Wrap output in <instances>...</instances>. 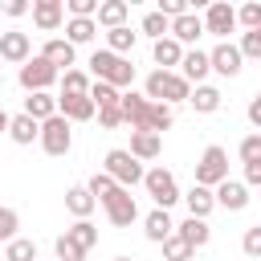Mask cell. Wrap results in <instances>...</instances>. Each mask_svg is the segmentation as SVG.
Instances as JSON below:
<instances>
[{
	"mask_svg": "<svg viewBox=\"0 0 261 261\" xmlns=\"http://www.w3.org/2000/svg\"><path fill=\"white\" fill-rule=\"evenodd\" d=\"M90 77L94 82H110L114 90H130L135 86V65H130V57H118V53H110V49H94L90 53Z\"/></svg>",
	"mask_w": 261,
	"mask_h": 261,
	"instance_id": "obj_1",
	"label": "cell"
},
{
	"mask_svg": "<svg viewBox=\"0 0 261 261\" xmlns=\"http://www.w3.org/2000/svg\"><path fill=\"white\" fill-rule=\"evenodd\" d=\"M143 94H147L151 102L175 106V102H188V98H192V86L179 77V69H151L147 82H143Z\"/></svg>",
	"mask_w": 261,
	"mask_h": 261,
	"instance_id": "obj_2",
	"label": "cell"
},
{
	"mask_svg": "<svg viewBox=\"0 0 261 261\" xmlns=\"http://www.w3.org/2000/svg\"><path fill=\"white\" fill-rule=\"evenodd\" d=\"M102 163H106L102 171H106V175H110L118 188H126V192H130L135 184H143V175H147V167H143V163H139V159L126 151V147H114V151H106V159H102Z\"/></svg>",
	"mask_w": 261,
	"mask_h": 261,
	"instance_id": "obj_3",
	"label": "cell"
},
{
	"mask_svg": "<svg viewBox=\"0 0 261 261\" xmlns=\"http://www.w3.org/2000/svg\"><path fill=\"white\" fill-rule=\"evenodd\" d=\"M143 188H147V196L155 200V208H171V204H179L184 200V192H179V184H175V175L159 163V167H147V175H143Z\"/></svg>",
	"mask_w": 261,
	"mask_h": 261,
	"instance_id": "obj_4",
	"label": "cell"
},
{
	"mask_svg": "<svg viewBox=\"0 0 261 261\" xmlns=\"http://www.w3.org/2000/svg\"><path fill=\"white\" fill-rule=\"evenodd\" d=\"M224 179H228V151L220 143H212V147H204V155L196 163V184L200 188H220Z\"/></svg>",
	"mask_w": 261,
	"mask_h": 261,
	"instance_id": "obj_5",
	"label": "cell"
},
{
	"mask_svg": "<svg viewBox=\"0 0 261 261\" xmlns=\"http://www.w3.org/2000/svg\"><path fill=\"white\" fill-rule=\"evenodd\" d=\"M53 82H61V69L57 65H49L41 53L33 57V61H24L20 65V86H24V94H49V86Z\"/></svg>",
	"mask_w": 261,
	"mask_h": 261,
	"instance_id": "obj_6",
	"label": "cell"
},
{
	"mask_svg": "<svg viewBox=\"0 0 261 261\" xmlns=\"http://www.w3.org/2000/svg\"><path fill=\"white\" fill-rule=\"evenodd\" d=\"M69 147H73V130H69V118L53 114L49 122H41V151H45V155L61 159V155H69Z\"/></svg>",
	"mask_w": 261,
	"mask_h": 261,
	"instance_id": "obj_7",
	"label": "cell"
},
{
	"mask_svg": "<svg viewBox=\"0 0 261 261\" xmlns=\"http://www.w3.org/2000/svg\"><path fill=\"white\" fill-rule=\"evenodd\" d=\"M102 208H106V220H110L114 228H130V224L139 220V204H135V196H130L126 188H114V192L102 200Z\"/></svg>",
	"mask_w": 261,
	"mask_h": 261,
	"instance_id": "obj_8",
	"label": "cell"
},
{
	"mask_svg": "<svg viewBox=\"0 0 261 261\" xmlns=\"http://www.w3.org/2000/svg\"><path fill=\"white\" fill-rule=\"evenodd\" d=\"M237 29H241V24H237V8H232V4L216 0V4L204 8V33H212L216 41H228V33H237Z\"/></svg>",
	"mask_w": 261,
	"mask_h": 261,
	"instance_id": "obj_9",
	"label": "cell"
},
{
	"mask_svg": "<svg viewBox=\"0 0 261 261\" xmlns=\"http://www.w3.org/2000/svg\"><path fill=\"white\" fill-rule=\"evenodd\" d=\"M0 61H8V65H24V61H33V37L20 33V29L0 33Z\"/></svg>",
	"mask_w": 261,
	"mask_h": 261,
	"instance_id": "obj_10",
	"label": "cell"
},
{
	"mask_svg": "<svg viewBox=\"0 0 261 261\" xmlns=\"http://www.w3.org/2000/svg\"><path fill=\"white\" fill-rule=\"evenodd\" d=\"M208 57H212V73H220V77H237L245 69V57H241V49L232 41H216V49Z\"/></svg>",
	"mask_w": 261,
	"mask_h": 261,
	"instance_id": "obj_11",
	"label": "cell"
},
{
	"mask_svg": "<svg viewBox=\"0 0 261 261\" xmlns=\"http://www.w3.org/2000/svg\"><path fill=\"white\" fill-rule=\"evenodd\" d=\"M41 57H45L49 65H57L61 73H65V69H77V45H69L65 37H49V41L41 45Z\"/></svg>",
	"mask_w": 261,
	"mask_h": 261,
	"instance_id": "obj_12",
	"label": "cell"
},
{
	"mask_svg": "<svg viewBox=\"0 0 261 261\" xmlns=\"http://www.w3.org/2000/svg\"><path fill=\"white\" fill-rule=\"evenodd\" d=\"M57 114L69 122H90L98 114V106L90 102V94H57Z\"/></svg>",
	"mask_w": 261,
	"mask_h": 261,
	"instance_id": "obj_13",
	"label": "cell"
},
{
	"mask_svg": "<svg viewBox=\"0 0 261 261\" xmlns=\"http://www.w3.org/2000/svg\"><path fill=\"white\" fill-rule=\"evenodd\" d=\"M33 24L41 33H57L65 24V4L61 0H33Z\"/></svg>",
	"mask_w": 261,
	"mask_h": 261,
	"instance_id": "obj_14",
	"label": "cell"
},
{
	"mask_svg": "<svg viewBox=\"0 0 261 261\" xmlns=\"http://www.w3.org/2000/svg\"><path fill=\"white\" fill-rule=\"evenodd\" d=\"M208 73H212V57H208L204 49H188L184 61H179V77H184L188 86H204Z\"/></svg>",
	"mask_w": 261,
	"mask_h": 261,
	"instance_id": "obj_15",
	"label": "cell"
},
{
	"mask_svg": "<svg viewBox=\"0 0 261 261\" xmlns=\"http://www.w3.org/2000/svg\"><path fill=\"white\" fill-rule=\"evenodd\" d=\"M118 106H122V118H126V126H130V130H147V114H151V98H147V94L126 90Z\"/></svg>",
	"mask_w": 261,
	"mask_h": 261,
	"instance_id": "obj_16",
	"label": "cell"
},
{
	"mask_svg": "<svg viewBox=\"0 0 261 261\" xmlns=\"http://www.w3.org/2000/svg\"><path fill=\"white\" fill-rule=\"evenodd\" d=\"M216 192V208H224V212H245L249 208V188H245V179H224L220 188H212Z\"/></svg>",
	"mask_w": 261,
	"mask_h": 261,
	"instance_id": "obj_17",
	"label": "cell"
},
{
	"mask_svg": "<svg viewBox=\"0 0 261 261\" xmlns=\"http://www.w3.org/2000/svg\"><path fill=\"white\" fill-rule=\"evenodd\" d=\"M139 163H151V159H159V151H163V135H155V130H130V147H126Z\"/></svg>",
	"mask_w": 261,
	"mask_h": 261,
	"instance_id": "obj_18",
	"label": "cell"
},
{
	"mask_svg": "<svg viewBox=\"0 0 261 261\" xmlns=\"http://www.w3.org/2000/svg\"><path fill=\"white\" fill-rule=\"evenodd\" d=\"M184 45L175 41V37H163V41H151V61L159 65V69H179V61H184Z\"/></svg>",
	"mask_w": 261,
	"mask_h": 261,
	"instance_id": "obj_19",
	"label": "cell"
},
{
	"mask_svg": "<svg viewBox=\"0 0 261 261\" xmlns=\"http://www.w3.org/2000/svg\"><path fill=\"white\" fill-rule=\"evenodd\" d=\"M8 139H12L16 147H33V143H41V122L20 110V114H12V122H8Z\"/></svg>",
	"mask_w": 261,
	"mask_h": 261,
	"instance_id": "obj_20",
	"label": "cell"
},
{
	"mask_svg": "<svg viewBox=\"0 0 261 261\" xmlns=\"http://www.w3.org/2000/svg\"><path fill=\"white\" fill-rule=\"evenodd\" d=\"M184 204H188V216H196V220H208V216H212V208H216V192H212V188H200V184H192V188L184 192Z\"/></svg>",
	"mask_w": 261,
	"mask_h": 261,
	"instance_id": "obj_21",
	"label": "cell"
},
{
	"mask_svg": "<svg viewBox=\"0 0 261 261\" xmlns=\"http://www.w3.org/2000/svg\"><path fill=\"white\" fill-rule=\"evenodd\" d=\"M143 232H147L151 245H163L167 237H175V220H171L163 208H151V212L143 216Z\"/></svg>",
	"mask_w": 261,
	"mask_h": 261,
	"instance_id": "obj_22",
	"label": "cell"
},
{
	"mask_svg": "<svg viewBox=\"0 0 261 261\" xmlns=\"http://www.w3.org/2000/svg\"><path fill=\"white\" fill-rule=\"evenodd\" d=\"M126 16H130V4H126V0H102V8H98L94 20H98V29L110 33V29H122Z\"/></svg>",
	"mask_w": 261,
	"mask_h": 261,
	"instance_id": "obj_23",
	"label": "cell"
},
{
	"mask_svg": "<svg viewBox=\"0 0 261 261\" xmlns=\"http://www.w3.org/2000/svg\"><path fill=\"white\" fill-rule=\"evenodd\" d=\"M171 37H175L179 45H196V41L204 37V16H196V12H184L179 20H171Z\"/></svg>",
	"mask_w": 261,
	"mask_h": 261,
	"instance_id": "obj_24",
	"label": "cell"
},
{
	"mask_svg": "<svg viewBox=\"0 0 261 261\" xmlns=\"http://www.w3.org/2000/svg\"><path fill=\"white\" fill-rule=\"evenodd\" d=\"M220 102H224V94L216 90V86H192V98H188V106L196 110V114H216L220 110Z\"/></svg>",
	"mask_w": 261,
	"mask_h": 261,
	"instance_id": "obj_25",
	"label": "cell"
},
{
	"mask_svg": "<svg viewBox=\"0 0 261 261\" xmlns=\"http://www.w3.org/2000/svg\"><path fill=\"white\" fill-rule=\"evenodd\" d=\"M65 208L73 212V220H90V212L98 208V200L90 196V188H86V184H73V188L65 192Z\"/></svg>",
	"mask_w": 261,
	"mask_h": 261,
	"instance_id": "obj_26",
	"label": "cell"
},
{
	"mask_svg": "<svg viewBox=\"0 0 261 261\" xmlns=\"http://www.w3.org/2000/svg\"><path fill=\"white\" fill-rule=\"evenodd\" d=\"M175 232L192 245V249H204L208 241H212V228H208V220H196V216H188V220H179L175 224Z\"/></svg>",
	"mask_w": 261,
	"mask_h": 261,
	"instance_id": "obj_27",
	"label": "cell"
},
{
	"mask_svg": "<svg viewBox=\"0 0 261 261\" xmlns=\"http://www.w3.org/2000/svg\"><path fill=\"white\" fill-rule=\"evenodd\" d=\"M24 114L37 118V122H49L57 114V94H29L24 98Z\"/></svg>",
	"mask_w": 261,
	"mask_h": 261,
	"instance_id": "obj_28",
	"label": "cell"
},
{
	"mask_svg": "<svg viewBox=\"0 0 261 261\" xmlns=\"http://www.w3.org/2000/svg\"><path fill=\"white\" fill-rule=\"evenodd\" d=\"M94 37H98V20H82V16L65 20V41L69 45H90Z\"/></svg>",
	"mask_w": 261,
	"mask_h": 261,
	"instance_id": "obj_29",
	"label": "cell"
},
{
	"mask_svg": "<svg viewBox=\"0 0 261 261\" xmlns=\"http://www.w3.org/2000/svg\"><path fill=\"white\" fill-rule=\"evenodd\" d=\"M135 41H139V33H135L130 24H122V29H110V33H106V49H110V53H118V57H126V53L135 49Z\"/></svg>",
	"mask_w": 261,
	"mask_h": 261,
	"instance_id": "obj_30",
	"label": "cell"
},
{
	"mask_svg": "<svg viewBox=\"0 0 261 261\" xmlns=\"http://www.w3.org/2000/svg\"><path fill=\"white\" fill-rule=\"evenodd\" d=\"M139 33H147L151 41H163V37H171V20H167L163 12H147L143 24H139Z\"/></svg>",
	"mask_w": 261,
	"mask_h": 261,
	"instance_id": "obj_31",
	"label": "cell"
},
{
	"mask_svg": "<svg viewBox=\"0 0 261 261\" xmlns=\"http://www.w3.org/2000/svg\"><path fill=\"white\" fill-rule=\"evenodd\" d=\"M90 102H94L98 110H106V106H118V102H122V90H114L110 82H94V86H90Z\"/></svg>",
	"mask_w": 261,
	"mask_h": 261,
	"instance_id": "obj_32",
	"label": "cell"
},
{
	"mask_svg": "<svg viewBox=\"0 0 261 261\" xmlns=\"http://www.w3.org/2000/svg\"><path fill=\"white\" fill-rule=\"evenodd\" d=\"M171 122H175V110H171V106H163V102H151V114H147V130L163 135V130H171Z\"/></svg>",
	"mask_w": 261,
	"mask_h": 261,
	"instance_id": "obj_33",
	"label": "cell"
},
{
	"mask_svg": "<svg viewBox=\"0 0 261 261\" xmlns=\"http://www.w3.org/2000/svg\"><path fill=\"white\" fill-rule=\"evenodd\" d=\"M65 237H69V241H77V245H82L86 253H90V249L98 245V228H94L90 220H73V224L65 228Z\"/></svg>",
	"mask_w": 261,
	"mask_h": 261,
	"instance_id": "obj_34",
	"label": "cell"
},
{
	"mask_svg": "<svg viewBox=\"0 0 261 261\" xmlns=\"http://www.w3.org/2000/svg\"><path fill=\"white\" fill-rule=\"evenodd\" d=\"M4 261H41V257H37V245L29 237H16L4 245Z\"/></svg>",
	"mask_w": 261,
	"mask_h": 261,
	"instance_id": "obj_35",
	"label": "cell"
},
{
	"mask_svg": "<svg viewBox=\"0 0 261 261\" xmlns=\"http://www.w3.org/2000/svg\"><path fill=\"white\" fill-rule=\"evenodd\" d=\"M90 73L86 69H65L61 73V94H90Z\"/></svg>",
	"mask_w": 261,
	"mask_h": 261,
	"instance_id": "obj_36",
	"label": "cell"
},
{
	"mask_svg": "<svg viewBox=\"0 0 261 261\" xmlns=\"http://www.w3.org/2000/svg\"><path fill=\"white\" fill-rule=\"evenodd\" d=\"M237 24H241L245 33H257V29H261V0L241 4V8H237Z\"/></svg>",
	"mask_w": 261,
	"mask_h": 261,
	"instance_id": "obj_37",
	"label": "cell"
},
{
	"mask_svg": "<svg viewBox=\"0 0 261 261\" xmlns=\"http://www.w3.org/2000/svg\"><path fill=\"white\" fill-rule=\"evenodd\" d=\"M53 253H57V261H86V249H82L77 241H69L65 232L53 241Z\"/></svg>",
	"mask_w": 261,
	"mask_h": 261,
	"instance_id": "obj_38",
	"label": "cell"
},
{
	"mask_svg": "<svg viewBox=\"0 0 261 261\" xmlns=\"http://www.w3.org/2000/svg\"><path fill=\"white\" fill-rule=\"evenodd\" d=\"M192 253H196V249H192V245H188L179 232L163 241V257H167V261H192Z\"/></svg>",
	"mask_w": 261,
	"mask_h": 261,
	"instance_id": "obj_39",
	"label": "cell"
},
{
	"mask_svg": "<svg viewBox=\"0 0 261 261\" xmlns=\"http://www.w3.org/2000/svg\"><path fill=\"white\" fill-rule=\"evenodd\" d=\"M237 155H241V163H261V130L245 135V139L237 143Z\"/></svg>",
	"mask_w": 261,
	"mask_h": 261,
	"instance_id": "obj_40",
	"label": "cell"
},
{
	"mask_svg": "<svg viewBox=\"0 0 261 261\" xmlns=\"http://www.w3.org/2000/svg\"><path fill=\"white\" fill-rule=\"evenodd\" d=\"M16 228H20V216H16V208L0 204V241H4V245H8V241H16Z\"/></svg>",
	"mask_w": 261,
	"mask_h": 261,
	"instance_id": "obj_41",
	"label": "cell"
},
{
	"mask_svg": "<svg viewBox=\"0 0 261 261\" xmlns=\"http://www.w3.org/2000/svg\"><path fill=\"white\" fill-rule=\"evenodd\" d=\"M86 188H90V196H94V200H98V204H102V200H106V196H110V192H114V188H118V184H114V179H110V175H106V171H94V175H90V184H86Z\"/></svg>",
	"mask_w": 261,
	"mask_h": 261,
	"instance_id": "obj_42",
	"label": "cell"
},
{
	"mask_svg": "<svg viewBox=\"0 0 261 261\" xmlns=\"http://www.w3.org/2000/svg\"><path fill=\"white\" fill-rule=\"evenodd\" d=\"M237 49H241L245 61H261V33H241Z\"/></svg>",
	"mask_w": 261,
	"mask_h": 261,
	"instance_id": "obj_43",
	"label": "cell"
},
{
	"mask_svg": "<svg viewBox=\"0 0 261 261\" xmlns=\"http://www.w3.org/2000/svg\"><path fill=\"white\" fill-rule=\"evenodd\" d=\"M241 249H245V257H261V224L245 228V237H241Z\"/></svg>",
	"mask_w": 261,
	"mask_h": 261,
	"instance_id": "obj_44",
	"label": "cell"
},
{
	"mask_svg": "<svg viewBox=\"0 0 261 261\" xmlns=\"http://www.w3.org/2000/svg\"><path fill=\"white\" fill-rule=\"evenodd\" d=\"M98 122L106 126V130H118L126 118H122V106H106V110H98Z\"/></svg>",
	"mask_w": 261,
	"mask_h": 261,
	"instance_id": "obj_45",
	"label": "cell"
},
{
	"mask_svg": "<svg viewBox=\"0 0 261 261\" xmlns=\"http://www.w3.org/2000/svg\"><path fill=\"white\" fill-rule=\"evenodd\" d=\"M0 12L16 20V16H24V12H33V4H24V0H4V4H0Z\"/></svg>",
	"mask_w": 261,
	"mask_h": 261,
	"instance_id": "obj_46",
	"label": "cell"
},
{
	"mask_svg": "<svg viewBox=\"0 0 261 261\" xmlns=\"http://www.w3.org/2000/svg\"><path fill=\"white\" fill-rule=\"evenodd\" d=\"M245 118H249V122H253V126L261 130V90H257V94L249 98V106H245Z\"/></svg>",
	"mask_w": 261,
	"mask_h": 261,
	"instance_id": "obj_47",
	"label": "cell"
},
{
	"mask_svg": "<svg viewBox=\"0 0 261 261\" xmlns=\"http://www.w3.org/2000/svg\"><path fill=\"white\" fill-rule=\"evenodd\" d=\"M245 188H261V163H245Z\"/></svg>",
	"mask_w": 261,
	"mask_h": 261,
	"instance_id": "obj_48",
	"label": "cell"
},
{
	"mask_svg": "<svg viewBox=\"0 0 261 261\" xmlns=\"http://www.w3.org/2000/svg\"><path fill=\"white\" fill-rule=\"evenodd\" d=\"M8 122H12V114H8L4 106H0V135H8Z\"/></svg>",
	"mask_w": 261,
	"mask_h": 261,
	"instance_id": "obj_49",
	"label": "cell"
},
{
	"mask_svg": "<svg viewBox=\"0 0 261 261\" xmlns=\"http://www.w3.org/2000/svg\"><path fill=\"white\" fill-rule=\"evenodd\" d=\"M114 261H135V257H114Z\"/></svg>",
	"mask_w": 261,
	"mask_h": 261,
	"instance_id": "obj_50",
	"label": "cell"
},
{
	"mask_svg": "<svg viewBox=\"0 0 261 261\" xmlns=\"http://www.w3.org/2000/svg\"><path fill=\"white\" fill-rule=\"evenodd\" d=\"M0 86H4V69H0Z\"/></svg>",
	"mask_w": 261,
	"mask_h": 261,
	"instance_id": "obj_51",
	"label": "cell"
},
{
	"mask_svg": "<svg viewBox=\"0 0 261 261\" xmlns=\"http://www.w3.org/2000/svg\"><path fill=\"white\" fill-rule=\"evenodd\" d=\"M0 261H4V253H0Z\"/></svg>",
	"mask_w": 261,
	"mask_h": 261,
	"instance_id": "obj_52",
	"label": "cell"
},
{
	"mask_svg": "<svg viewBox=\"0 0 261 261\" xmlns=\"http://www.w3.org/2000/svg\"><path fill=\"white\" fill-rule=\"evenodd\" d=\"M257 33H261V29H257Z\"/></svg>",
	"mask_w": 261,
	"mask_h": 261,
	"instance_id": "obj_53",
	"label": "cell"
}]
</instances>
